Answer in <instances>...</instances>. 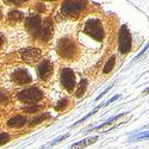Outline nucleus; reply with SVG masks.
<instances>
[{
	"label": "nucleus",
	"instance_id": "obj_14",
	"mask_svg": "<svg viewBox=\"0 0 149 149\" xmlns=\"http://www.w3.org/2000/svg\"><path fill=\"white\" fill-rule=\"evenodd\" d=\"M127 113H119V115H117V116H113V117H111V118H109L106 122H104V123H102L100 125H98V127H95V128H93V129H90L88 131H93V130H100V129H104V128H106V127H109L110 124H112V123H115L118 118H122V117H124Z\"/></svg>",
	"mask_w": 149,
	"mask_h": 149
},
{
	"label": "nucleus",
	"instance_id": "obj_25",
	"mask_svg": "<svg viewBox=\"0 0 149 149\" xmlns=\"http://www.w3.org/2000/svg\"><path fill=\"white\" fill-rule=\"evenodd\" d=\"M148 48H149V43H148V44H147V45H146V47L143 48V50H142V52H141V53H140L139 55H136V56L134 57V60L131 61V65L134 63V62H136V61H137V60H139V58H140V57H141V56H142V55H143V54H144V53H146V52L148 50Z\"/></svg>",
	"mask_w": 149,
	"mask_h": 149
},
{
	"label": "nucleus",
	"instance_id": "obj_12",
	"mask_svg": "<svg viewBox=\"0 0 149 149\" xmlns=\"http://www.w3.org/2000/svg\"><path fill=\"white\" fill-rule=\"evenodd\" d=\"M98 141V136H93V137H87V139H84L77 143H74L69 147V149H84L86 147H88L93 143H95Z\"/></svg>",
	"mask_w": 149,
	"mask_h": 149
},
{
	"label": "nucleus",
	"instance_id": "obj_23",
	"mask_svg": "<svg viewBox=\"0 0 149 149\" xmlns=\"http://www.w3.org/2000/svg\"><path fill=\"white\" fill-rule=\"evenodd\" d=\"M10 141V135L7 132H0V146Z\"/></svg>",
	"mask_w": 149,
	"mask_h": 149
},
{
	"label": "nucleus",
	"instance_id": "obj_6",
	"mask_svg": "<svg viewBox=\"0 0 149 149\" xmlns=\"http://www.w3.org/2000/svg\"><path fill=\"white\" fill-rule=\"evenodd\" d=\"M86 7V3L84 1H65L62 4L61 11L63 16H74L79 15Z\"/></svg>",
	"mask_w": 149,
	"mask_h": 149
},
{
	"label": "nucleus",
	"instance_id": "obj_26",
	"mask_svg": "<svg viewBox=\"0 0 149 149\" xmlns=\"http://www.w3.org/2000/svg\"><path fill=\"white\" fill-rule=\"evenodd\" d=\"M66 104H67V99H61V102H60V103L56 105V110H58V111L65 110Z\"/></svg>",
	"mask_w": 149,
	"mask_h": 149
},
{
	"label": "nucleus",
	"instance_id": "obj_28",
	"mask_svg": "<svg viewBox=\"0 0 149 149\" xmlns=\"http://www.w3.org/2000/svg\"><path fill=\"white\" fill-rule=\"evenodd\" d=\"M119 97H120V94H116V95H113L111 99H109V100H107L106 103H104V107H105V106H107V105H110L111 103H113L115 100H117V99H118Z\"/></svg>",
	"mask_w": 149,
	"mask_h": 149
},
{
	"label": "nucleus",
	"instance_id": "obj_27",
	"mask_svg": "<svg viewBox=\"0 0 149 149\" xmlns=\"http://www.w3.org/2000/svg\"><path fill=\"white\" fill-rule=\"evenodd\" d=\"M112 86H113V84H112V85H110L109 87H107V88H106V90H105L103 93H100V94H99V95L95 98V102H98V100H99V99H100V98H103V97H104V95H105V94H106V93H107V92H109L111 88H112Z\"/></svg>",
	"mask_w": 149,
	"mask_h": 149
},
{
	"label": "nucleus",
	"instance_id": "obj_20",
	"mask_svg": "<svg viewBox=\"0 0 149 149\" xmlns=\"http://www.w3.org/2000/svg\"><path fill=\"white\" fill-rule=\"evenodd\" d=\"M48 117H50L49 116V113H42V115H40V116H37V117H35L31 122H30V125H36V124H40V123H42L45 118H48Z\"/></svg>",
	"mask_w": 149,
	"mask_h": 149
},
{
	"label": "nucleus",
	"instance_id": "obj_19",
	"mask_svg": "<svg viewBox=\"0 0 149 149\" xmlns=\"http://www.w3.org/2000/svg\"><path fill=\"white\" fill-rule=\"evenodd\" d=\"M22 18H23V13L17 10L11 11L10 15H8V19L12 22H19V20H22Z\"/></svg>",
	"mask_w": 149,
	"mask_h": 149
},
{
	"label": "nucleus",
	"instance_id": "obj_9",
	"mask_svg": "<svg viewBox=\"0 0 149 149\" xmlns=\"http://www.w3.org/2000/svg\"><path fill=\"white\" fill-rule=\"evenodd\" d=\"M12 81L16 82V84H19V85H25V84H30L32 81V78L28 70L18 69L12 74Z\"/></svg>",
	"mask_w": 149,
	"mask_h": 149
},
{
	"label": "nucleus",
	"instance_id": "obj_17",
	"mask_svg": "<svg viewBox=\"0 0 149 149\" xmlns=\"http://www.w3.org/2000/svg\"><path fill=\"white\" fill-rule=\"evenodd\" d=\"M86 88H87V80H85V79H84V80H81V81H80L79 87H78V91L75 92L77 98H81V97L85 94Z\"/></svg>",
	"mask_w": 149,
	"mask_h": 149
},
{
	"label": "nucleus",
	"instance_id": "obj_11",
	"mask_svg": "<svg viewBox=\"0 0 149 149\" xmlns=\"http://www.w3.org/2000/svg\"><path fill=\"white\" fill-rule=\"evenodd\" d=\"M53 33V23L50 19H47L43 24H42V31L40 35V40L42 41H47L52 37Z\"/></svg>",
	"mask_w": 149,
	"mask_h": 149
},
{
	"label": "nucleus",
	"instance_id": "obj_1",
	"mask_svg": "<svg viewBox=\"0 0 149 149\" xmlns=\"http://www.w3.org/2000/svg\"><path fill=\"white\" fill-rule=\"evenodd\" d=\"M42 98H43V92L37 87L24 88L17 93L18 100L22 103H26L29 105H36V103L42 100Z\"/></svg>",
	"mask_w": 149,
	"mask_h": 149
},
{
	"label": "nucleus",
	"instance_id": "obj_16",
	"mask_svg": "<svg viewBox=\"0 0 149 149\" xmlns=\"http://www.w3.org/2000/svg\"><path fill=\"white\" fill-rule=\"evenodd\" d=\"M144 140H149V131L132 135L129 139V142H137V141H144Z\"/></svg>",
	"mask_w": 149,
	"mask_h": 149
},
{
	"label": "nucleus",
	"instance_id": "obj_32",
	"mask_svg": "<svg viewBox=\"0 0 149 149\" xmlns=\"http://www.w3.org/2000/svg\"><path fill=\"white\" fill-rule=\"evenodd\" d=\"M0 18H1V11H0Z\"/></svg>",
	"mask_w": 149,
	"mask_h": 149
},
{
	"label": "nucleus",
	"instance_id": "obj_21",
	"mask_svg": "<svg viewBox=\"0 0 149 149\" xmlns=\"http://www.w3.org/2000/svg\"><path fill=\"white\" fill-rule=\"evenodd\" d=\"M40 110H41V106H38V105H30V106H25L23 109V111H24V112H26V113L38 112Z\"/></svg>",
	"mask_w": 149,
	"mask_h": 149
},
{
	"label": "nucleus",
	"instance_id": "obj_30",
	"mask_svg": "<svg viewBox=\"0 0 149 149\" xmlns=\"http://www.w3.org/2000/svg\"><path fill=\"white\" fill-rule=\"evenodd\" d=\"M148 93H149V87H148V88H146V90L143 91V94H148Z\"/></svg>",
	"mask_w": 149,
	"mask_h": 149
},
{
	"label": "nucleus",
	"instance_id": "obj_7",
	"mask_svg": "<svg viewBox=\"0 0 149 149\" xmlns=\"http://www.w3.org/2000/svg\"><path fill=\"white\" fill-rule=\"evenodd\" d=\"M25 28L28 29V31L40 38V35H41V31H42V22H41V18L38 16H29L25 20Z\"/></svg>",
	"mask_w": 149,
	"mask_h": 149
},
{
	"label": "nucleus",
	"instance_id": "obj_22",
	"mask_svg": "<svg viewBox=\"0 0 149 149\" xmlns=\"http://www.w3.org/2000/svg\"><path fill=\"white\" fill-rule=\"evenodd\" d=\"M69 132H67V134H65V135H62V136H60V137H57V139H55L54 141H52L50 143H49V146H55V144H57V143H60V142H62L63 140H66V139H68L69 137Z\"/></svg>",
	"mask_w": 149,
	"mask_h": 149
},
{
	"label": "nucleus",
	"instance_id": "obj_15",
	"mask_svg": "<svg viewBox=\"0 0 149 149\" xmlns=\"http://www.w3.org/2000/svg\"><path fill=\"white\" fill-rule=\"evenodd\" d=\"M100 107H104V104H99V105H98L97 107H94V109H93V110L91 111V112H88V113H87V115H86V116H84V117H82V118H81L80 120H78V122H75V123H74V124H73V125H72L70 128H74V127H77V125H79V124L84 123V122H85L86 119H88V118H90L91 116H93L94 113H97V112H98V110H99V109H100Z\"/></svg>",
	"mask_w": 149,
	"mask_h": 149
},
{
	"label": "nucleus",
	"instance_id": "obj_5",
	"mask_svg": "<svg viewBox=\"0 0 149 149\" xmlns=\"http://www.w3.org/2000/svg\"><path fill=\"white\" fill-rule=\"evenodd\" d=\"M60 81L62 86L68 91L73 92L74 87L77 85V78H75V73L69 68H63L61 70V75H60Z\"/></svg>",
	"mask_w": 149,
	"mask_h": 149
},
{
	"label": "nucleus",
	"instance_id": "obj_29",
	"mask_svg": "<svg viewBox=\"0 0 149 149\" xmlns=\"http://www.w3.org/2000/svg\"><path fill=\"white\" fill-rule=\"evenodd\" d=\"M6 4H15V5H19V4H24L25 1H23V0H8V1H5Z\"/></svg>",
	"mask_w": 149,
	"mask_h": 149
},
{
	"label": "nucleus",
	"instance_id": "obj_13",
	"mask_svg": "<svg viewBox=\"0 0 149 149\" xmlns=\"http://www.w3.org/2000/svg\"><path fill=\"white\" fill-rule=\"evenodd\" d=\"M25 124H26V118L20 115H17L7 120V125L10 128H22L25 125Z\"/></svg>",
	"mask_w": 149,
	"mask_h": 149
},
{
	"label": "nucleus",
	"instance_id": "obj_10",
	"mask_svg": "<svg viewBox=\"0 0 149 149\" xmlns=\"http://www.w3.org/2000/svg\"><path fill=\"white\" fill-rule=\"evenodd\" d=\"M37 69H38V77L42 80H48L49 77H50L52 73H53V65H52L50 61L44 60L38 65V68Z\"/></svg>",
	"mask_w": 149,
	"mask_h": 149
},
{
	"label": "nucleus",
	"instance_id": "obj_2",
	"mask_svg": "<svg viewBox=\"0 0 149 149\" xmlns=\"http://www.w3.org/2000/svg\"><path fill=\"white\" fill-rule=\"evenodd\" d=\"M84 32L86 35H88L90 37H92L95 41H103L105 33H104V29L100 20H98L95 18H92L90 20H87L84 25Z\"/></svg>",
	"mask_w": 149,
	"mask_h": 149
},
{
	"label": "nucleus",
	"instance_id": "obj_31",
	"mask_svg": "<svg viewBox=\"0 0 149 149\" xmlns=\"http://www.w3.org/2000/svg\"><path fill=\"white\" fill-rule=\"evenodd\" d=\"M1 44H3V38L0 37V47H1Z\"/></svg>",
	"mask_w": 149,
	"mask_h": 149
},
{
	"label": "nucleus",
	"instance_id": "obj_8",
	"mask_svg": "<svg viewBox=\"0 0 149 149\" xmlns=\"http://www.w3.org/2000/svg\"><path fill=\"white\" fill-rule=\"evenodd\" d=\"M20 56L24 62L32 65L41 60L42 53L40 49H37V48H28V49H24V50L20 52Z\"/></svg>",
	"mask_w": 149,
	"mask_h": 149
},
{
	"label": "nucleus",
	"instance_id": "obj_24",
	"mask_svg": "<svg viewBox=\"0 0 149 149\" xmlns=\"http://www.w3.org/2000/svg\"><path fill=\"white\" fill-rule=\"evenodd\" d=\"M0 103H1V104L8 103V94H7V92L0 91Z\"/></svg>",
	"mask_w": 149,
	"mask_h": 149
},
{
	"label": "nucleus",
	"instance_id": "obj_18",
	"mask_svg": "<svg viewBox=\"0 0 149 149\" xmlns=\"http://www.w3.org/2000/svg\"><path fill=\"white\" fill-rule=\"evenodd\" d=\"M115 63H116V56H111V57L107 60L106 65L104 66V69H103V72H104L105 74L110 73L111 70L113 69V67H115Z\"/></svg>",
	"mask_w": 149,
	"mask_h": 149
},
{
	"label": "nucleus",
	"instance_id": "obj_4",
	"mask_svg": "<svg viewBox=\"0 0 149 149\" xmlns=\"http://www.w3.org/2000/svg\"><path fill=\"white\" fill-rule=\"evenodd\" d=\"M78 49L75 45V42L70 38H62L57 44V53L61 57L65 58H72L77 54Z\"/></svg>",
	"mask_w": 149,
	"mask_h": 149
},
{
	"label": "nucleus",
	"instance_id": "obj_3",
	"mask_svg": "<svg viewBox=\"0 0 149 149\" xmlns=\"http://www.w3.org/2000/svg\"><path fill=\"white\" fill-rule=\"evenodd\" d=\"M132 45V38H131V33L128 29V26L124 24L122 25L119 30V37H118V50L120 54H128L131 49Z\"/></svg>",
	"mask_w": 149,
	"mask_h": 149
}]
</instances>
